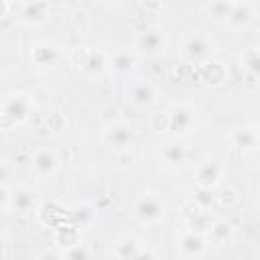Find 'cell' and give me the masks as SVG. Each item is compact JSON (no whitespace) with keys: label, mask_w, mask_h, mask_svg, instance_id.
I'll list each match as a JSON object with an SVG mask.
<instances>
[{"label":"cell","mask_w":260,"mask_h":260,"mask_svg":"<svg viewBox=\"0 0 260 260\" xmlns=\"http://www.w3.org/2000/svg\"><path fill=\"white\" fill-rule=\"evenodd\" d=\"M67 61L85 77L98 79L102 77L106 71H110L108 67V53L100 51L95 47H87V45H75L67 51Z\"/></svg>","instance_id":"6da1fadb"},{"label":"cell","mask_w":260,"mask_h":260,"mask_svg":"<svg viewBox=\"0 0 260 260\" xmlns=\"http://www.w3.org/2000/svg\"><path fill=\"white\" fill-rule=\"evenodd\" d=\"M35 112V100L32 95H26L22 91H10L2 98L0 104V116H2V128L12 130L18 126H24Z\"/></svg>","instance_id":"7a4b0ae2"},{"label":"cell","mask_w":260,"mask_h":260,"mask_svg":"<svg viewBox=\"0 0 260 260\" xmlns=\"http://www.w3.org/2000/svg\"><path fill=\"white\" fill-rule=\"evenodd\" d=\"M130 213L140 225L152 228V225H158L165 221L167 203L156 191H142L134 197V201L130 205Z\"/></svg>","instance_id":"3957f363"},{"label":"cell","mask_w":260,"mask_h":260,"mask_svg":"<svg viewBox=\"0 0 260 260\" xmlns=\"http://www.w3.org/2000/svg\"><path fill=\"white\" fill-rule=\"evenodd\" d=\"M136 142H138L136 128L126 120H112L102 130V144L116 154H124L132 150Z\"/></svg>","instance_id":"277c9868"},{"label":"cell","mask_w":260,"mask_h":260,"mask_svg":"<svg viewBox=\"0 0 260 260\" xmlns=\"http://www.w3.org/2000/svg\"><path fill=\"white\" fill-rule=\"evenodd\" d=\"M215 49H217L215 39L207 30H201V28L191 30L183 39V43H181V55H183V59L189 61V63H195V65L211 59L213 53H215Z\"/></svg>","instance_id":"5b68a950"},{"label":"cell","mask_w":260,"mask_h":260,"mask_svg":"<svg viewBox=\"0 0 260 260\" xmlns=\"http://www.w3.org/2000/svg\"><path fill=\"white\" fill-rule=\"evenodd\" d=\"M124 100L134 110L146 112L158 102V89L148 77H130L124 85Z\"/></svg>","instance_id":"8992f818"},{"label":"cell","mask_w":260,"mask_h":260,"mask_svg":"<svg viewBox=\"0 0 260 260\" xmlns=\"http://www.w3.org/2000/svg\"><path fill=\"white\" fill-rule=\"evenodd\" d=\"M169 134H173L175 138H187L197 130V110L187 104V102H177L171 104L169 108Z\"/></svg>","instance_id":"52a82bcc"},{"label":"cell","mask_w":260,"mask_h":260,"mask_svg":"<svg viewBox=\"0 0 260 260\" xmlns=\"http://www.w3.org/2000/svg\"><path fill=\"white\" fill-rule=\"evenodd\" d=\"M134 51L140 57H158L169 47V37L160 26H146L134 37Z\"/></svg>","instance_id":"ba28073f"},{"label":"cell","mask_w":260,"mask_h":260,"mask_svg":"<svg viewBox=\"0 0 260 260\" xmlns=\"http://www.w3.org/2000/svg\"><path fill=\"white\" fill-rule=\"evenodd\" d=\"M110 256L118 258V260H132V258H154L156 254L150 252L142 240H138L134 234H122L116 238V242L112 244Z\"/></svg>","instance_id":"9c48e42d"},{"label":"cell","mask_w":260,"mask_h":260,"mask_svg":"<svg viewBox=\"0 0 260 260\" xmlns=\"http://www.w3.org/2000/svg\"><path fill=\"white\" fill-rule=\"evenodd\" d=\"M63 59V51L53 41H35L30 45V61L35 67L49 71L55 69Z\"/></svg>","instance_id":"30bf717a"},{"label":"cell","mask_w":260,"mask_h":260,"mask_svg":"<svg viewBox=\"0 0 260 260\" xmlns=\"http://www.w3.org/2000/svg\"><path fill=\"white\" fill-rule=\"evenodd\" d=\"M51 18V2L49 0H26L20 6L18 22L28 28L43 26Z\"/></svg>","instance_id":"8fae6325"},{"label":"cell","mask_w":260,"mask_h":260,"mask_svg":"<svg viewBox=\"0 0 260 260\" xmlns=\"http://www.w3.org/2000/svg\"><path fill=\"white\" fill-rule=\"evenodd\" d=\"M30 162H32V169L39 177L43 179H53L59 169H61V160L57 156V152L51 148V146H37L30 154Z\"/></svg>","instance_id":"7c38bea8"},{"label":"cell","mask_w":260,"mask_h":260,"mask_svg":"<svg viewBox=\"0 0 260 260\" xmlns=\"http://www.w3.org/2000/svg\"><path fill=\"white\" fill-rule=\"evenodd\" d=\"M181 219H183V223H185L187 230H197V232H207V228L213 221L211 211L205 209L203 205H199L193 197L183 203V207H181Z\"/></svg>","instance_id":"4fadbf2b"},{"label":"cell","mask_w":260,"mask_h":260,"mask_svg":"<svg viewBox=\"0 0 260 260\" xmlns=\"http://www.w3.org/2000/svg\"><path fill=\"white\" fill-rule=\"evenodd\" d=\"M207 248L209 242L205 232H197V230H185L177 242V254L181 258H201L207 252Z\"/></svg>","instance_id":"5bb4252c"},{"label":"cell","mask_w":260,"mask_h":260,"mask_svg":"<svg viewBox=\"0 0 260 260\" xmlns=\"http://www.w3.org/2000/svg\"><path fill=\"white\" fill-rule=\"evenodd\" d=\"M39 209V195L35 189H30L28 185H18L12 187V195H10V207L8 213H16V215H30Z\"/></svg>","instance_id":"9a60e30c"},{"label":"cell","mask_w":260,"mask_h":260,"mask_svg":"<svg viewBox=\"0 0 260 260\" xmlns=\"http://www.w3.org/2000/svg\"><path fill=\"white\" fill-rule=\"evenodd\" d=\"M223 167L217 160H201L193 173L195 185L201 189H217L223 179Z\"/></svg>","instance_id":"2e32d148"},{"label":"cell","mask_w":260,"mask_h":260,"mask_svg":"<svg viewBox=\"0 0 260 260\" xmlns=\"http://www.w3.org/2000/svg\"><path fill=\"white\" fill-rule=\"evenodd\" d=\"M197 79L205 87H219L228 79V69L221 61L211 57L197 65Z\"/></svg>","instance_id":"e0dca14e"},{"label":"cell","mask_w":260,"mask_h":260,"mask_svg":"<svg viewBox=\"0 0 260 260\" xmlns=\"http://www.w3.org/2000/svg\"><path fill=\"white\" fill-rule=\"evenodd\" d=\"M230 142L236 150H240L242 154H250L254 150L260 148V138H258V130L252 126H240L234 128L230 134Z\"/></svg>","instance_id":"ac0fdd59"},{"label":"cell","mask_w":260,"mask_h":260,"mask_svg":"<svg viewBox=\"0 0 260 260\" xmlns=\"http://www.w3.org/2000/svg\"><path fill=\"white\" fill-rule=\"evenodd\" d=\"M138 57L140 55L134 51V47L132 49H126V47L116 49V51L108 53V67H110V71H114L118 75H128L136 67Z\"/></svg>","instance_id":"d6986e66"},{"label":"cell","mask_w":260,"mask_h":260,"mask_svg":"<svg viewBox=\"0 0 260 260\" xmlns=\"http://www.w3.org/2000/svg\"><path fill=\"white\" fill-rule=\"evenodd\" d=\"M160 158L162 162L169 167V169H177V167H183L189 158V150L183 142V138H175L165 142L162 148H160Z\"/></svg>","instance_id":"ffe728a7"},{"label":"cell","mask_w":260,"mask_h":260,"mask_svg":"<svg viewBox=\"0 0 260 260\" xmlns=\"http://www.w3.org/2000/svg\"><path fill=\"white\" fill-rule=\"evenodd\" d=\"M254 16H256V12H254V6L250 4V2H246V0H236L234 2V8H232V12H230V18H228V26H232V28H244V26H248V24H252L254 22Z\"/></svg>","instance_id":"44dd1931"},{"label":"cell","mask_w":260,"mask_h":260,"mask_svg":"<svg viewBox=\"0 0 260 260\" xmlns=\"http://www.w3.org/2000/svg\"><path fill=\"white\" fill-rule=\"evenodd\" d=\"M209 246H225L234 238V225L228 219H213L205 232Z\"/></svg>","instance_id":"7402d4cb"},{"label":"cell","mask_w":260,"mask_h":260,"mask_svg":"<svg viewBox=\"0 0 260 260\" xmlns=\"http://www.w3.org/2000/svg\"><path fill=\"white\" fill-rule=\"evenodd\" d=\"M234 8V2L230 0H207L203 6V12L207 18H211L213 22H221L225 24L230 18V12Z\"/></svg>","instance_id":"603a6c76"},{"label":"cell","mask_w":260,"mask_h":260,"mask_svg":"<svg viewBox=\"0 0 260 260\" xmlns=\"http://www.w3.org/2000/svg\"><path fill=\"white\" fill-rule=\"evenodd\" d=\"M240 65H242V69L248 75L260 79V47H246V49H242Z\"/></svg>","instance_id":"cb8c5ba5"},{"label":"cell","mask_w":260,"mask_h":260,"mask_svg":"<svg viewBox=\"0 0 260 260\" xmlns=\"http://www.w3.org/2000/svg\"><path fill=\"white\" fill-rule=\"evenodd\" d=\"M148 126L156 134H169V126H171L169 110H156V112H152L150 118H148Z\"/></svg>","instance_id":"d4e9b609"},{"label":"cell","mask_w":260,"mask_h":260,"mask_svg":"<svg viewBox=\"0 0 260 260\" xmlns=\"http://www.w3.org/2000/svg\"><path fill=\"white\" fill-rule=\"evenodd\" d=\"M240 201V195H238V191L234 189V187H223L219 193H215V203L219 205V207H228V209H232V207H236V203Z\"/></svg>","instance_id":"484cf974"},{"label":"cell","mask_w":260,"mask_h":260,"mask_svg":"<svg viewBox=\"0 0 260 260\" xmlns=\"http://www.w3.org/2000/svg\"><path fill=\"white\" fill-rule=\"evenodd\" d=\"M63 252H65V258H87V256H91V250L81 242H75V244L63 248Z\"/></svg>","instance_id":"4316f807"},{"label":"cell","mask_w":260,"mask_h":260,"mask_svg":"<svg viewBox=\"0 0 260 260\" xmlns=\"http://www.w3.org/2000/svg\"><path fill=\"white\" fill-rule=\"evenodd\" d=\"M215 189H201V187H197V195H193V199L199 203V205H203L205 209H209L213 203H215V193H213Z\"/></svg>","instance_id":"83f0119b"},{"label":"cell","mask_w":260,"mask_h":260,"mask_svg":"<svg viewBox=\"0 0 260 260\" xmlns=\"http://www.w3.org/2000/svg\"><path fill=\"white\" fill-rule=\"evenodd\" d=\"M10 195H12V187L10 183H0V207L4 213H8L10 207Z\"/></svg>","instance_id":"f1b7e54d"},{"label":"cell","mask_w":260,"mask_h":260,"mask_svg":"<svg viewBox=\"0 0 260 260\" xmlns=\"http://www.w3.org/2000/svg\"><path fill=\"white\" fill-rule=\"evenodd\" d=\"M98 2H102V4H114V2H118V0H98Z\"/></svg>","instance_id":"f546056e"},{"label":"cell","mask_w":260,"mask_h":260,"mask_svg":"<svg viewBox=\"0 0 260 260\" xmlns=\"http://www.w3.org/2000/svg\"><path fill=\"white\" fill-rule=\"evenodd\" d=\"M8 2H20V4H22V2H26V0H8Z\"/></svg>","instance_id":"4dcf8cb0"},{"label":"cell","mask_w":260,"mask_h":260,"mask_svg":"<svg viewBox=\"0 0 260 260\" xmlns=\"http://www.w3.org/2000/svg\"><path fill=\"white\" fill-rule=\"evenodd\" d=\"M256 130H258V138H260V124H258V126H256Z\"/></svg>","instance_id":"1f68e13d"},{"label":"cell","mask_w":260,"mask_h":260,"mask_svg":"<svg viewBox=\"0 0 260 260\" xmlns=\"http://www.w3.org/2000/svg\"><path fill=\"white\" fill-rule=\"evenodd\" d=\"M258 201H260V191H258Z\"/></svg>","instance_id":"d6a6232c"},{"label":"cell","mask_w":260,"mask_h":260,"mask_svg":"<svg viewBox=\"0 0 260 260\" xmlns=\"http://www.w3.org/2000/svg\"><path fill=\"white\" fill-rule=\"evenodd\" d=\"M230 2H236V0H230Z\"/></svg>","instance_id":"836d02e7"}]
</instances>
